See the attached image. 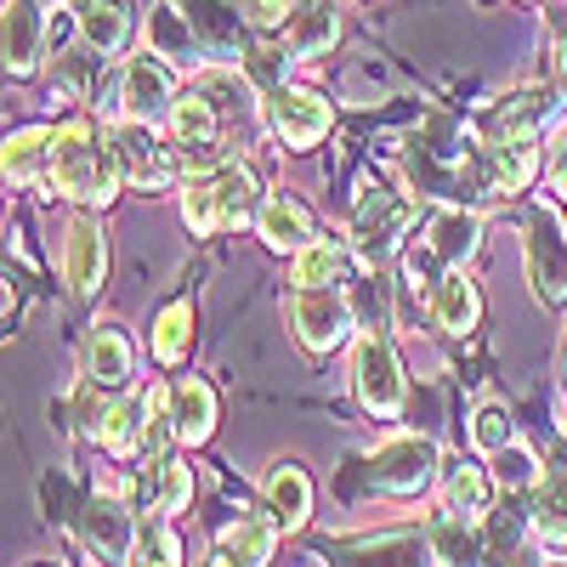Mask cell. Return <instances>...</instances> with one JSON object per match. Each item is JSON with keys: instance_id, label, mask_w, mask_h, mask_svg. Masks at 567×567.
<instances>
[{"instance_id": "obj_1", "label": "cell", "mask_w": 567, "mask_h": 567, "mask_svg": "<svg viewBox=\"0 0 567 567\" xmlns=\"http://www.w3.org/2000/svg\"><path fill=\"white\" fill-rule=\"evenodd\" d=\"M176 131V148L194 159L199 171L227 165V154L239 148L245 136H256V97H250V80L227 63H210L194 74V85L176 97L171 114Z\"/></svg>"}, {"instance_id": "obj_2", "label": "cell", "mask_w": 567, "mask_h": 567, "mask_svg": "<svg viewBox=\"0 0 567 567\" xmlns=\"http://www.w3.org/2000/svg\"><path fill=\"white\" fill-rule=\"evenodd\" d=\"M256 216H261V187H256V171L239 159L194 171L182 187V221L194 239H216V233H233Z\"/></svg>"}, {"instance_id": "obj_3", "label": "cell", "mask_w": 567, "mask_h": 567, "mask_svg": "<svg viewBox=\"0 0 567 567\" xmlns=\"http://www.w3.org/2000/svg\"><path fill=\"white\" fill-rule=\"evenodd\" d=\"M45 187H52L58 199H74V205H109V199H114L120 165H114L109 136H97V125H91V120H69V125H58Z\"/></svg>"}, {"instance_id": "obj_4", "label": "cell", "mask_w": 567, "mask_h": 567, "mask_svg": "<svg viewBox=\"0 0 567 567\" xmlns=\"http://www.w3.org/2000/svg\"><path fill=\"white\" fill-rule=\"evenodd\" d=\"M414 216H420V205H414L409 194H398V187H369L363 205H358V216H352V250H358L374 272H381V267L403 250Z\"/></svg>"}, {"instance_id": "obj_5", "label": "cell", "mask_w": 567, "mask_h": 567, "mask_svg": "<svg viewBox=\"0 0 567 567\" xmlns=\"http://www.w3.org/2000/svg\"><path fill=\"white\" fill-rule=\"evenodd\" d=\"M352 392H358V403H363L374 420H398V414H403V398H409L403 363H398L392 341L374 336V329H363V341H358V352H352Z\"/></svg>"}, {"instance_id": "obj_6", "label": "cell", "mask_w": 567, "mask_h": 567, "mask_svg": "<svg viewBox=\"0 0 567 567\" xmlns=\"http://www.w3.org/2000/svg\"><path fill=\"white\" fill-rule=\"evenodd\" d=\"M432 477H437V443H432V437L398 432V437H386L381 449L369 454V488H374V494L409 499V494L432 488Z\"/></svg>"}, {"instance_id": "obj_7", "label": "cell", "mask_w": 567, "mask_h": 567, "mask_svg": "<svg viewBox=\"0 0 567 567\" xmlns=\"http://www.w3.org/2000/svg\"><path fill=\"white\" fill-rule=\"evenodd\" d=\"M109 148H114V165H120V182L136 187V194H165L176 182V148H165L154 125H114L109 131Z\"/></svg>"}, {"instance_id": "obj_8", "label": "cell", "mask_w": 567, "mask_h": 567, "mask_svg": "<svg viewBox=\"0 0 567 567\" xmlns=\"http://www.w3.org/2000/svg\"><path fill=\"white\" fill-rule=\"evenodd\" d=\"M358 318V307H352V296H341L336 284H323V290H296L290 296V323H296V341L307 347V352H336V347H347V336H352V323Z\"/></svg>"}, {"instance_id": "obj_9", "label": "cell", "mask_w": 567, "mask_h": 567, "mask_svg": "<svg viewBox=\"0 0 567 567\" xmlns=\"http://www.w3.org/2000/svg\"><path fill=\"white\" fill-rule=\"evenodd\" d=\"M171 12L187 23V40H194V52L210 58V63H239L250 58L245 52V18L233 12V0H171Z\"/></svg>"}, {"instance_id": "obj_10", "label": "cell", "mask_w": 567, "mask_h": 567, "mask_svg": "<svg viewBox=\"0 0 567 567\" xmlns=\"http://www.w3.org/2000/svg\"><path fill=\"white\" fill-rule=\"evenodd\" d=\"M74 534H80L91 567H125V561L136 556V545H142V534H136V523H131V511H125L120 499H103V494L85 499Z\"/></svg>"}, {"instance_id": "obj_11", "label": "cell", "mask_w": 567, "mask_h": 567, "mask_svg": "<svg viewBox=\"0 0 567 567\" xmlns=\"http://www.w3.org/2000/svg\"><path fill=\"white\" fill-rule=\"evenodd\" d=\"M120 109L125 120L136 125H159L176 114V74L159 52H136L125 63V80H120Z\"/></svg>"}, {"instance_id": "obj_12", "label": "cell", "mask_w": 567, "mask_h": 567, "mask_svg": "<svg viewBox=\"0 0 567 567\" xmlns=\"http://www.w3.org/2000/svg\"><path fill=\"white\" fill-rule=\"evenodd\" d=\"M267 125L290 142V148H312V142H323L329 125H336V109H329L318 91L272 85V91H267Z\"/></svg>"}, {"instance_id": "obj_13", "label": "cell", "mask_w": 567, "mask_h": 567, "mask_svg": "<svg viewBox=\"0 0 567 567\" xmlns=\"http://www.w3.org/2000/svg\"><path fill=\"white\" fill-rule=\"evenodd\" d=\"M63 278L74 296H97L109 278V233L91 210H80L63 233Z\"/></svg>"}, {"instance_id": "obj_14", "label": "cell", "mask_w": 567, "mask_h": 567, "mask_svg": "<svg viewBox=\"0 0 567 567\" xmlns=\"http://www.w3.org/2000/svg\"><path fill=\"white\" fill-rule=\"evenodd\" d=\"M528 284L545 307L567 301V227L556 216L528 221Z\"/></svg>"}, {"instance_id": "obj_15", "label": "cell", "mask_w": 567, "mask_h": 567, "mask_svg": "<svg viewBox=\"0 0 567 567\" xmlns=\"http://www.w3.org/2000/svg\"><path fill=\"white\" fill-rule=\"evenodd\" d=\"M329 567H432V539H425V534L347 539V545L329 550Z\"/></svg>"}, {"instance_id": "obj_16", "label": "cell", "mask_w": 567, "mask_h": 567, "mask_svg": "<svg viewBox=\"0 0 567 567\" xmlns=\"http://www.w3.org/2000/svg\"><path fill=\"white\" fill-rule=\"evenodd\" d=\"M561 103V91L550 85H528V91H511V97L494 109V125H488V142H539V131L550 125Z\"/></svg>"}, {"instance_id": "obj_17", "label": "cell", "mask_w": 567, "mask_h": 567, "mask_svg": "<svg viewBox=\"0 0 567 567\" xmlns=\"http://www.w3.org/2000/svg\"><path fill=\"white\" fill-rule=\"evenodd\" d=\"M477 239H483V216L465 210V205H449V210L432 216V227H425V261L443 267V272H454V267L471 261Z\"/></svg>"}, {"instance_id": "obj_18", "label": "cell", "mask_w": 567, "mask_h": 567, "mask_svg": "<svg viewBox=\"0 0 567 567\" xmlns=\"http://www.w3.org/2000/svg\"><path fill=\"white\" fill-rule=\"evenodd\" d=\"M45 45V12L40 0H7L0 12V52H7V74H34Z\"/></svg>"}, {"instance_id": "obj_19", "label": "cell", "mask_w": 567, "mask_h": 567, "mask_svg": "<svg viewBox=\"0 0 567 567\" xmlns=\"http://www.w3.org/2000/svg\"><path fill=\"white\" fill-rule=\"evenodd\" d=\"M272 545H278V516L272 511H245L239 523L221 528L210 567H267Z\"/></svg>"}, {"instance_id": "obj_20", "label": "cell", "mask_w": 567, "mask_h": 567, "mask_svg": "<svg viewBox=\"0 0 567 567\" xmlns=\"http://www.w3.org/2000/svg\"><path fill=\"white\" fill-rule=\"evenodd\" d=\"M425 312H432L437 329H449V336H471L483 318V296H477V284L465 278V267L443 272L432 290H425Z\"/></svg>"}, {"instance_id": "obj_21", "label": "cell", "mask_w": 567, "mask_h": 567, "mask_svg": "<svg viewBox=\"0 0 567 567\" xmlns=\"http://www.w3.org/2000/svg\"><path fill=\"white\" fill-rule=\"evenodd\" d=\"M74 23L80 40L91 45L97 58H120L131 45V0H74Z\"/></svg>"}, {"instance_id": "obj_22", "label": "cell", "mask_w": 567, "mask_h": 567, "mask_svg": "<svg viewBox=\"0 0 567 567\" xmlns=\"http://www.w3.org/2000/svg\"><path fill=\"white\" fill-rule=\"evenodd\" d=\"M341 40V7L336 0H296V12L284 18V45L296 58H323Z\"/></svg>"}, {"instance_id": "obj_23", "label": "cell", "mask_w": 567, "mask_h": 567, "mask_svg": "<svg viewBox=\"0 0 567 567\" xmlns=\"http://www.w3.org/2000/svg\"><path fill=\"white\" fill-rule=\"evenodd\" d=\"M267 511L278 516L284 534L307 528V516H312V483H307V471L296 460H278L267 471Z\"/></svg>"}, {"instance_id": "obj_24", "label": "cell", "mask_w": 567, "mask_h": 567, "mask_svg": "<svg viewBox=\"0 0 567 567\" xmlns=\"http://www.w3.org/2000/svg\"><path fill=\"white\" fill-rule=\"evenodd\" d=\"M171 420H176V443H187V449H199L210 432H216V392L205 386V381H176L171 386Z\"/></svg>"}, {"instance_id": "obj_25", "label": "cell", "mask_w": 567, "mask_h": 567, "mask_svg": "<svg viewBox=\"0 0 567 567\" xmlns=\"http://www.w3.org/2000/svg\"><path fill=\"white\" fill-rule=\"evenodd\" d=\"M85 381L103 386V392H125L131 386V341L120 336V329H91L85 341Z\"/></svg>"}, {"instance_id": "obj_26", "label": "cell", "mask_w": 567, "mask_h": 567, "mask_svg": "<svg viewBox=\"0 0 567 567\" xmlns=\"http://www.w3.org/2000/svg\"><path fill=\"white\" fill-rule=\"evenodd\" d=\"M52 125H23L7 136V182L12 187H29V182H45V171H52Z\"/></svg>"}, {"instance_id": "obj_27", "label": "cell", "mask_w": 567, "mask_h": 567, "mask_svg": "<svg viewBox=\"0 0 567 567\" xmlns=\"http://www.w3.org/2000/svg\"><path fill=\"white\" fill-rule=\"evenodd\" d=\"M256 227H261V245H267V250H284V256H301V250L312 245V216H307L296 199H284V194L261 205Z\"/></svg>"}, {"instance_id": "obj_28", "label": "cell", "mask_w": 567, "mask_h": 567, "mask_svg": "<svg viewBox=\"0 0 567 567\" xmlns=\"http://www.w3.org/2000/svg\"><path fill=\"white\" fill-rule=\"evenodd\" d=\"M97 443L114 449V454H142V449H148V398L109 403V414L97 425Z\"/></svg>"}, {"instance_id": "obj_29", "label": "cell", "mask_w": 567, "mask_h": 567, "mask_svg": "<svg viewBox=\"0 0 567 567\" xmlns=\"http://www.w3.org/2000/svg\"><path fill=\"white\" fill-rule=\"evenodd\" d=\"M528 528L545 550H567V483H539L528 499Z\"/></svg>"}, {"instance_id": "obj_30", "label": "cell", "mask_w": 567, "mask_h": 567, "mask_svg": "<svg viewBox=\"0 0 567 567\" xmlns=\"http://www.w3.org/2000/svg\"><path fill=\"white\" fill-rule=\"evenodd\" d=\"M488 159H494L499 194H523L539 171V142H488Z\"/></svg>"}, {"instance_id": "obj_31", "label": "cell", "mask_w": 567, "mask_h": 567, "mask_svg": "<svg viewBox=\"0 0 567 567\" xmlns=\"http://www.w3.org/2000/svg\"><path fill=\"white\" fill-rule=\"evenodd\" d=\"M449 516L465 523V528H477L488 516V477L477 465H454L449 471Z\"/></svg>"}, {"instance_id": "obj_32", "label": "cell", "mask_w": 567, "mask_h": 567, "mask_svg": "<svg viewBox=\"0 0 567 567\" xmlns=\"http://www.w3.org/2000/svg\"><path fill=\"white\" fill-rule=\"evenodd\" d=\"M187 347H194V301H171L154 318V358L159 363H182Z\"/></svg>"}, {"instance_id": "obj_33", "label": "cell", "mask_w": 567, "mask_h": 567, "mask_svg": "<svg viewBox=\"0 0 567 567\" xmlns=\"http://www.w3.org/2000/svg\"><path fill=\"white\" fill-rule=\"evenodd\" d=\"M347 267V245L336 239H312L301 256H296V290H323V284H336Z\"/></svg>"}, {"instance_id": "obj_34", "label": "cell", "mask_w": 567, "mask_h": 567, "mask_svg": "<svg viewBox=\"0 0 567 567\" xmlns=\"http://www.w3.org/2000/svg\"><path fill=\"white\" fill-rule=\"evenodd\" d=\"M194 505V471H187L182 460H159L154 465V511L159 516H176Z\"/></svg>"}, {"instance_id": "obj_35", "label": "cell", "mask_w": 567, "mask_h": 567, "mask_svg": "<svg viewBox=\"0 0 567 567\" xmlns=\"http://www.w3.org/2000/svg\"><path fill=\"white\" fill-rule=\"evenodd\" d=\"M471 443H477V454H499V449H511L516 437H511V414H505V403H494V398H483L477 403V414H471Z\"/></svg>"}, {"instance_id": "obj_36", "label": "cell", "mask_w": 567, "mask_h": 567, "mask_svg": "<svg viewBox=\"0 0 567 567\" xmlns=\"http://www.w3.org/2000/svg\"><path fill=\"white\" fill-rule=\"evenodd\" d=\"M494 483H499V488H539L545 477H539V460H534L523 443H511V449L494 454Z\"/></svg>"}, {"instance_id": "obj_37", "label": "cell", "mask_w": 567, "mask_h": 567, "mask_svg": "<svg viewBox=\"0 0 567 567\" xmlns=\"http://www.w3.org/2000/svg\"><path fill=\"white\" fill-rule=\"evenodd\" d=\"M136 567H182V539L171 523H154L136 545Z\"/></svg>"}, {"instance_id": "obj_38", "label": "cell", "mask_w": 567, "mask_h": 567, "mask_svg": "<svg viewBox=\"0 0 567 567\" xmlns=\"http://www.w3.org/2000/svg\"><path fill=\"white\" fill-rule=\"evenodd\" d=\"M296 12V0H245V18L256 29H284V18Z\"/></svg>"}, {"instance_id": "obj_39", "label": "cell", "mask_w": 567, "mask_h": 567, "mask_svg": "<svg viewBox=\"0 0 567 567\" xmlns=\"http://www.w3.org/2000/svg\"><path fill=\"white\" fill-rule=\"evenodd\" d=\"M550 187H556L561 205H567V131L556 136V148H550Z\"/></svg>"}, {"instance_id": "obj_40", "label": "cell", "mask_w": 567, "mask_h": 567, "mask_svg": "<svg viewBox=\"0 0 567 567\" xmlns=\"http://www.w3.org/2000/svg\"><path fill=\"white\" fill-rule=\"evenodd\" d=\"M556 91H567V23L556 29Z\"/></svg>"}, {"instance_id": "obj_41", "label": "cell", "mask_w": 567, "mask_h": 567, "mask_svg": "<svg viewBox=\"0 0 567 567\" xmlns=\"http://www.w3.org/2000/svg\"><path fill=\"white\" fill-rule=\"evenodd\" d=\"M556 374H561V392H567V336H561V347H556Z\"/></svg>"}]
</instances>
